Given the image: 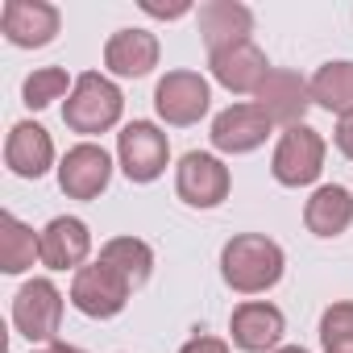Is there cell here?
Segmentation results:
<instances>
[{
    "label": "cell",
    "mask_w": 353,
    "mask_h": 353,
    "mask_svg": "<svg viewBox=\"0 0 353 353\" xmlns=\"http://www.w3.org/2000/svg\"><path fill=\"white\" fill-rule=\"evenodd\" d=\"M34 258H42V237H34L30 225H21L17 216H0V270L5 274H21L34 266Z\"/></svg>",
    "instance_id": "obj_21"
},
{
    "label": "cell",
    "mask_w": 353,
    "mask_h": 353,
    "mask_svg": "<svg viewBox=\"0 0 353 353\" xmlns=\"http://www.w3.org/2000/svg\"><path fill=\"white\" fill-rule=\"evenodd\" d=\"M0 30L13 46H50L59 34V9L46 5V0H5L0 9Z\"/></svg>",
    "instance_id": "obj_9"
},
{
    "label": "cell",
    "mask_w": 353,
    "mask_h": 353,
    "mask_svg": "<svg viewBox=\"0 0 353 353\" xmlns=\"http://www.w3.org/2000/svg\"><path fill=\"white\" fill-rule=\"evenodd\" d=\"M42 353H54V349H42Z\"/></svg>",
    "instance_id": "obj_30"
},
{
    "label": "cell",
    "mask_w": 353,
    "mask_h": 353,
    "mask_svg": "<svg viewBox=\"0 0 353 353\" xmlns=\"http://www.w3.org/2000/svg\"><path fill=\"white\" fill-rule=\"evenodd\" d=\"M50 349H54V353H83V349H75V345H59V341H54Z\"/></svg>",
    "instance_id": "obj_28"
},
{
    "label": "cell",
    "mask_w": 353,
    "mask_h": 353,
    "mask_svg": "<svg viewBox=\"0 0 353 353\" xmlns=\"http://www.w3.org/2000/svg\"><path fill=\"white\" fill-rule=\"evenodd\" d=\"M229 332H233V345L245 349V353H266V349L274 353V345L287 332V320H283V312L274 303H258L254 299V303H241L233 312Z\"/></svg>",
    "instance_id": "obj_13"
},
{
    "label": "cell",
    "mask_w": 353,
    "mask_h": 353,
    "mask_svg": "<svg viewBox=\"0 0 353 353\" xmlns=\"http://www.w3.org/2000/svg\"><path fill=\"white\" fill-rule=\"evenodd\" d=\"M336 150L345 158H353V117H341V125H336Z\"/></svg>",
    "instance_id": "obj_26"
},
{
    "label": "cell",
    "mask_w": 353,
    "mask_h": 353,
    "mask_svg": "<svg viewBox=\"0 0 353 353\" xmlns=\"http://www.w3.org/2000/svg\"><path fill=\"white\" fill-rule=\"evenodd\" d=\"M274 353H307V349H299V345H287V349H274Z\"/></svg>",
    "instance_id": "obj_29"
},
{
    "label": "cell",
    "mask_w": 353,
    "mask_h": 353,
    "mask_svg": "<svg viewBox=\"0 0 353 353\" xmlns=\"http://www.w3.org/2000/svg\"><path fill=\"white\" fill-rule=\"evenodd\" d=\"M208 79L196 71H170L154 88V108L166 125H196L208 112Z\"/></svg>",
    "instance_id": "obj_8"
},
{
    "label": "cell",
    "mask_w": 353,
    "mask_h": 353,
    "mask_svg": "<svg viewBox=\"0 0 353 353\" xmlns=\"http://www.w3.org/2000/svg\"><path fill=\"white\" fill-rule=\"evenodd\" d=\"M270 170H274V179L283 188H307V183H316V174L324 170V137L316 129H307V125L287 129L279 137V145H274Z\"/></svg>",
    "instance_id": "obj_3"
},
{
    "label": "cell",
    "mask_w": 353,
    "mask_h": 353,
    "mask_svg": "<svg viewBox=\"0 0 353 353\" xmlns=\"http://www.w3.org/2000/svg\"><path fill=\"white\" fill-rule=\"evenodd\" d=\"M221 274L233 291L241 295H258V291H270L279 279H283V250L262 237V233H241L225 245L221 254Z\"/></svg>",
    "instance_id": "obj_1"
},
{
    "label": "cell",
    "mask_w": 353,
    "mask_h": 353,
    "mask_svg": "<svg viewBox=\"0 0 353 353\" xmlns=\"http://www.w3.org/2000/svg\"><path fill=\"white\" fill-rule=\"evenodd\" d=\"M179 353H229V345L221 336H192Z\"/></svg>",
    "instance_id": "obj_25"
},
{
    "label": "cell",
    "mask_w": 353,
    "mask_h": 353,
    "mask_svg": "<svg viewBox=\"0 0 353 353\" xmlns=\"http://www.w3.org/2000/svg\"><path fill=\"white\" fill-rule=\"evenodd\" d=\"M208 137L221 154H250L270 137V117L258 104H233L212 121Z\"/></svg>",
    "instance_id": "obj_11"
},
{
    "label": "cell",
    "mask_w": 353,
    "mask_h": 353,
    "mask_svg": "<svg viewBox=\"0 0 353 353\" xmlns=\"http://www.w3.org/2000/svg\"><path fill=\"white\" fill-rule=\"evenodd\" d=\"M250 30H254V13L245 5H237V0H208L200 9V34L212 54L250 42Z\"/></svg>",
    "instance_id": "obj_15"
},
{
    "label": "cell",
    "mask_w": 353,
    "mask_h": 353,
    "mask_svg": "<svg viewBox=\"0 0 353 353\" xmlns=\"http://www.w3.org/2000/svg\"><path fill=\"white\" fill-rule=\"evenodd\" d=\"M112 179V162L100 145L83 141L75 150H67L63 166H59V188L71 196V200H96Z\"/></svg>",
    "instance_id": "obj_10"
},
{
    "label": "cell",
    "mask_w": 353,
    "mask_h": 353,
    "mask_svg": "<svg viewBox=\"0 0 353 353\" xmlns=\"http://www.w3.org/2000/svg\"><path fill=\"white\" fill-rule=\"evenodd\" d=\"M121 104H125L121 88L112 79L88 71L71 88V96L63 104V121H67L71 133H104V129H112L121 121Z\"/></svg>",
    "instance_id": "obj_2"
},
{
    "label": "cell",
    "mask_w": 353,
    "mask_h": 353,
    "mask_svg": "<svg viewBox=\"0 0 353 353\" xmlns=\"http://www.w3.org/2000/svg\"><path fill=\"white\" fill-rule=\"evenodd\" d=\"M104 67L112 75H129L141 79L158 67V38L145 30H117L104 46Z\"/></svg>",
    "instance_id": "obj_17"
},
{
    "label": "cell",
    "mask_w": 353,
    "mask_h": 353,
    "mask_svg": "<svg viewBox=\"0 0 353 353\" xmlns=\"http://www.w3.org/2000/svg\"><path fill=\"white\" fill-rule=\"evenodd\" d=\"M13 324L26 341H54L63 324V295L50 279H34L13 299Z\"/></svg>",
    "instance_id": "obj_6"
},
{
    "label": "cell",
    "mask_w": 353,
    "mask_h": 353,
    "mask_svg": "<svg viewBox=\"0 0 353 353\" xmlns=\"http://www.w3.org/2000/svg\"><path fill=\"white\" fill-rule=\"evenodd\" d=\"M117 154H121V170L129 174L133 183H154L158 174L166 170V158H170V145H166V133L150 121H133L117 133Z\"/></svg>",
    "instance_id": "obj_4"
},
{
    "label": "cell",
    "mask_w": 353,
    "mask_h": 353,
    "mask_svg": "<svg viewBox=\"0 0 353 353\" xmlns=\"http://www.w3.org/2000/svg\"><path fill=\"white\" fill-rule=\"evenodd\" d=\"M38 237H42V262H46L50 270H71V266H79V262L88 258V250H92V233H88V225L75 221V216H54Z\"/></svg>",
    "instance_id": "obj_18"
},
{
    "label": "cell",
    "mask_w": 353,
    "mask_h": 353,
    "mask_svg": "<svg viewBox=\"0 0 353 353\" xmlns=\"http://www.w3.org/2000/svg\"><path fill=\"white\" fill-rule=\"evenodd\" d=\"M5 162H9L13 174H21V179H42V174L50 170V162H54L50 133L42 125H34V121L13 125V133L5 141Z\"/></svg>",
    "instance_id": "obj_14"
},
{
    "label": "cell",
    "mask_w": 353,
    "mask_h": 353,
    "mask_svg": "<svg viewBox=\"0 0 353 353\" xmlns=\"http://www.w3.org/2000/svg\"><path fill=\"white\" fill-rule=\"evenodd\" d=\"M320 345L324 353H353V303H332L320 316Z\"/></svg>",
    "instance_id": "obj_23"
},
{
    "label": "cell",
    "mask_w": 353,
    "mask_h": 353,
    "mask_svg": "<svg viewBox=\"0 0 353 353\" xmlns=\"http://www.w3.org/2000/svg\"><path fill=\"white\" fill-rule=\"evenodd\" d=\"M100 262L112 266L129 287H141V283L150 279V270H154V254H150V245L137 241V237H112V241H104Z\"/></svg>",
    "instance_id": "obj_22"
},
{
    "label": "cell",
    "mask_w": 353,
    "mask_h": 353,
    "mask_svg": "<svg viewBox=\"0 0 353 353\" xmlns=\"http://www.w3.org/2000/svg\"><path fill=\"white\" fill-rule=\"evenodd\" d=\"M307 104H312V92L295 71H270L266 83L258 88V108L270 117V125H287V129L303 125Z\"/></svg>",
    "instance_id": "obj_12"
},
{
    "label": "cell",
    "mask_w": 353,
    "mask_h": 353,
    "mask_svg": "<svg viewBox=\"0 0 353 353\" xmlns=\"http://www.w3.org/2000/svg\"><path fill=\"white\" fill-rule=\"evenodd\" d=\"M303 225H307V233H316V237H336V233H345V229L353 225V196H349L345 188H336V183L320 188V192L307 200V208H303Z\"/></svg>",
    "instance_id": "obj_19"
},
{
    "label": "cell",
    "mask_w": 353,
    "mask_h": 353,
    "mask_svg": "<svg viewBox=\"0 0 353 353\" xmlns=\"http://www.w3.org/2000/svg\"><path fill=\"white\" fill-rule=\"evenodd\" d=\"M129 291H133V287H129L112 266L96 262V266H79V270H75L71 303H75L83 316H92V320H108V316H117V312L125 307Z\"/></svg>",
    "instance_id": "obj_7"
},
{
    "label": "cell",
    "mask_w": 353,
    "mask_h": 353,
    "mask_svg": "<svg viewBox=\"0 0 353 353\" xmlns=\"http://www.w3.org/2000/svg\"><path fill=\"white\" fill-rule=\"evenodd\" d=\"M212 75L216 83H225L229 92L245 96V92H258L270 75V63L266 54L254 46V42H241V46H229L221 54H212Z\"/></svg>",
    "instance_id": "obj_16"
},
{
    "label": "cell",
    "mask_w": 353,
    "mask_h": 353,
    "mask_svg": "<svg viewBox=\"0 0 353 353\" xmlns=\"http://www.w3.org/2000/svg\"><path fill=\"white\" fill-rule=\"evenodd\" d=\"M26 104L30 108H46V104H54L63 92H67V71L63 67H42V71H34L30 79H26Z\"/></svg>",
    "instance_id": "obj_24"
},
{
    "label": "cell",
    "mask_w": 353,
    "mask_h": 353,
    "mask_svg": "<svg viewBox=\"0 0 353 353\" xmlns=\"http://www.w3.org/2000/svg\"><path fill=\"white\" fill-rule=\"evenodd\" d=\"M141 9H145L150 17H183L192 5H154V0H141Z\"/></svg>",
    "instance_id": "obj_27"
},
{
    "label": "cell",
    "mask_w": 353,
    "mask_h": 353,
    "mask_svg": "<svg viewBox=\"0 0 353 353\" xmlns=\"http://www.w3.org/2000/svg\"><path fill=\"white\" fill-rule=\"evenodd\" d=\"M174 192L192 208H216L229 196V166L212 154L192 150V154H183L179 170H174Z\"/></svg>",
    "instance_id": "obj_5"
},
{
    "label": "cell",
    "mask_w": 353,
    "mask_h": 353,
    "mask_svg": "<svg viewBox=\"0 0 353 353\" xmlns=\"http://www.w3.org/2000/svg\"><path fill=\"white\" fill-rule=\"evenodd\" d=\"M312 104L336 112V117H353V63H324L312 83Z\"/></svg>",
    "instance_id": "obj_20"
}]
</instances>
